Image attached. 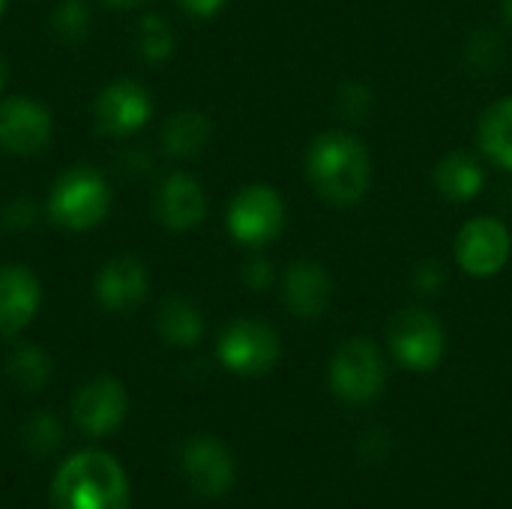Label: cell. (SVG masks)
I'll return each mask as SVG.
<instances>
[{
  "label": "cell",
  "mask_w": 512,
  "mask_h": 509,
  "mask_svg": "<svg viewBox=\"0 0 512 509\" xmlns=\"http://www.w3.org/2000/svg\"><path fill=\"white\" fill-rule=\"evenodd\" d=\"M306 174L324 201L336 207H354L369 192L372 159L363 141L351 132H324L306 153Z\"/></svg>",
  "instance_id": "6da1fadb"
},
{
  "label": "cell",
  "mask_w": 512,
  "mask_h": 509,
  "mask_svg": "<svg viewBox=\"0 0 512 509\" xmlns=\"http://www.w3.org/2000/svg\"><path fill=\"white\" fill-rule=\"evenodd\" d=\"M51 498L57 509H129V480L114 456L81 450L57 468Z\"/></svg>",
  "instance_id": "7a4b0ae2"
},
{
  "label": "cell",
  "mask_w": 512,
  "mask_h": 509,
  "mask_svg": "<svg viewBox=\"0 0 512 509\" xmlns=\"http://www.w3.org/2000/svg\"><path fill=\"white\" fill-rule=\"evenodd\" d=\"M111 210V189L105 177L87 165L69 168L48 195V216L66 231H90Z\"/></svg>",
  "instance_id": "3957f363"
},
{
  "label": "cell",
  "mask_w": 512,
  "mask_h": 509,
  "mask_svg": "<svg viewBox=\"0 0 512 509\" xmlns=\"http://www.w3.org/2000/svg\"><path fill=\"white\" fill-rule=\"evenodd\" d=\"M387 381V366L381 351L369 339H351L345 342L330 366V384L333 393L351 405L372 402Z\"/></svg>",
  "instance_id": "277c9868"
},
{
  "label": "cell",
  "mask_w": 512,
  "mask_h": 509,
  "mask_svg": "<svg viewBox=\"0 0 512 509\" xmlns=\"http://www.w3.org/2000/svg\"><path fill=\"white\" fill-rule=\"evenodd\" d=\"M219 360L234 375H264L279 360V339L270 324L255 318H237L219 336Z\"/></svg>",
  "instance_id": "5b68a950"
},
{
  "label": "cell",
  "mask_w": 512,
  "mask_h": 509,
  "mask_svg": "<svg viewBox=\"0 0 512 509\" xmlns=\"http://www.w3.org/2000/svg\"><path fill=\"white\" fill-rule=\"evenodd\" d=\"M285 204L270 186H246L228 207V231L243 246H264L282 234Z\"/></svg>",
  "instance_id": "8992f818"
},
{
  "label": "cell",
  "mask_w": 512,
  "mask_h": 509,
  "mask_svg": "<svg viewBox=\"0 0 512 509\" xmlns=\"http://www.w3.org/2000/svg\"><path fill=\"white\" fill-rule=\"evenodd\" d=\"M390 348L411 372H429L444 357V330L426 309H405L390 321Z\"/></svg>",
  "instance_id": "52a82bcc"
},
{
  "label": "cell",
  "mask_w": 512,
  "mask_h": 509,
  "mask_svg": "<svg viewBox=\"0 0 512 509\" xmlns=\"http://www.w3.org/2000/svg\"><path fill=\"white\" fill-rule=\"evenodd\" d=\"M510 231L504 222L477 216L456 237V261L468 276L486 279L507 267L510 261Z\"/></svg>",
  "instance_id": "ba28073f"
},
{
  "label": "cell",
  "mask_w": 512,
  "mask_h": 509,
  "mask_svg": "<svg viewBox=\"0 0 512 509\" xmlns=\"http://www.w3.org/2000/svg\"><path fill=\"white\" fill-rule=\"evenodd\" d=\"M54 132L51 114L30 96L0 99V150L12 156H33L48 147Z\"/></svg>",
  "instance_id": "9c48e42d"
},
{
  "label": "cell",
  "mask_w": 512,
  "mask_h": 509,
  "mask_svg": "<svg viewBox=\"0 0 512 509\" xmlns=\"http://www.w3.org/2000/svg\"><path fill=\"white\" fill-rule=\"evenodd\" d=\"M126 411H129L126 390L114 378L87 381L72 402V420L87 438H105L117 432L126 420Z\"/></svg>",
  "instance_id": "30bf717a"
},
{
  "label": "cell",
  "mask_w": 512,
  "mask_h": 509,
  "mask_svg": "<svg viewBox=\"0 0 512 509\" xmlns=\"http://www.w3.org/2000/svg\"><path fill=\"white\" fill-rule=\"evenodd\" d=\"M93 114H96L99 132L114 135V138H126L150 120L153 102H150V93L138 81L117 78L96 96Z\"/></svg>",
  "instance_id": "8fae6325"
},
{
  "label": "cell",
  "mask_w": 512,
  "mask_h": 509,
  "mask_svg": "<svg viewBox=\"0 0 512 509\" xmlns=\"http://www.w3.org/2000/svg\"><path fill=\"white\" fill-rule=\"evenodd\" d=\"M183 474L201 498H222L234 486V459L216 438H195L183 450Z\"/></svg>",
  "instance_id": "7c38bea8"
},
{
  "label": "cell",
  "mask_w": 512,
  "mask_h": 509,
  "mask_svg": "<svg viewBox=\"0 0 512 509\" xmlns=\"http://www.w3.org/2000/svg\"><path fill=\"white\" fill-rule=\"evenodd\" d=\"M42 306V285L21 264L0 267V336L21 333Z\"/></svg>",
  "instance_id": "4fadbf2b"
},
{
  "label": "cell",
  "mask_w": 512,
  "mask_h": 509,
  "mask_svg": "<svg viewBox=\"0 0 512 509\" xmlns=\"http://www.w3.org/2000/svg\"><path fill=\"white\" fill-rule=\"evenodd\" d=\"M156 216L171 231H189L207 216V195L201 183L183 171H174L162 180L156 192Z\"/></svg>",
  "instance_id": "5bb4252c"
},
{
  "label": "cell",
  "mask_w": 512,
  "mask_h": 509,
  "mask_svg": "<svg viewBox=\"0 0 512 509\" xmlns=\"http://www.w3.org/2000/svg\"><path fill=\"white\" fill-rule=\"evenodd\" d=\"M144 294H147V270L132 255L111 258L96 279V297L108 312H132L144 300Z\"/></svg>",
  "instance_id": "9a60e30c"
},
{
  "label": "cell",
  "mask_w": 512,
  "mask_h": 509,
  "mask_svg": "<svg viewBox=\"0 0 512 509\" xmlns=\"http://www.w3.org/2000/svg\"><path fill=\"white\" fill-rule=\"evenodd\" d=\"M333 297L330 276L315 261H294L285 273V303L300 318H318Z\"/></svg>",
  "instance_id": "2e32d148"
},
{
  "label": "cell",
  "mask_w": 512,
  "mask_h": 509,
  "mask_svg": "<svg viewBox=\"0 0 512 509\" xmlns=\"http://www.w3.org/2000/svg\"><path fill=\"white\" fill-rule=\"evenodd\" d=\"M483 168L471 153H450L435 168V186L447 201L465 204L474 201L483 192Z\"/></svg>",
  "instance_id": "e0dca14e"
},
{
  "label": "cell",
  "mask_w": 512,
  "mask_h": 509,
  "mask_svg": "<svg viewBox=\"0 0 512 509\" xmlns=\"http://www.w3.org/2000/svg\"><path fill=\"white\" fill-rule=\"evenodd\" d=\"M156 330L159 336L168 342V345H177V348H192L201 342L204 336V318L201 312L183 300V297H168L159 312H156Z\"/></svg>",
  "instance_id": "ac0fdd59"
},
{
  "label": "cell",
  "mask_w": 512,
  "mask_h": 509,
  "mask_svg": "<svg viewBox=\"0 0 512 509\" xmlns=\"http://www.w3.org/2000/svg\"><path fill=\"white\" fill-rule=\"evenodd\" d=\"M210 141V120L201 111H177L162 126V147L168 156H198Z\"/></svg>",
  "instance_id": "d6986e66"
},
{
  "label": "cell",
  "mask_w": 512,
  "mask_h": 509,
  "mask_svg": "<svg viewBox=\"0 0 512 509\" xmlns=\"http://www.w3.org/2000/svg\"><path fill=\"white\" fill-rule=\"evenodd\" d=\"M480 144L483 150L512 171V96L498 99L480 120Z\"/></svg>",
  "instance_id": "ffe728a7"
},
{
  "label": "cell",
  "mask_w": 512,
  "mask_h": 509,
  "mask_svg": "<svg viewBox=\"0 0 512 509\" xmlns=\"http://www.w3.org/2000/svg\"><path fill=\"white\" fill-rule=\"evenodd\" d=\"M6 372L21 390L36 393L51 381V357L36 345H21L9 354Z\"/></svg>",
  "instance_id": "44dd1931"
},
{
  "label": "cell",
  "mask_w": 512,
  "mask_h": 509,
  "mask_svg": "<svg viewBox=\"0 0 512 509\" xmlns=\"http://www.w3.org/2000/svg\"><path fill=\"white\" fill-rule=\"evenodd\" d=\"M21 438H24L30 453L51 456L63 444V423L51 411H36L33 417H27V423L21 429Z\"/></svg>",
  "instance_id": "7402d4cb"
},
{
  "label": "cell",
  "mask_w": 512,
  "mask_h": 509,
  "mask_svg": "<svg viewBox=\"0 0 512 509\" xmlns=\"http://www.w3.org/2000/svg\"><path fill=\"white\" fill-rule=\"evenodd\" d=\"M51 30L63 42H81L90 30V9L84 0H63L51 15Z\"/></svg>",
  "instance_id": "603a6c76"
},
{
  "label": "cell",
  "mask_w": 512,
  "mask_h": 509,
  "mask_svg": "<svg viewBox=\"0 0 512 509\" xmlns=\"http://www.w3.org/2000/svg\"><path fill=\"white\" fill-rule=\"evenodd\" d=\"M141 57L147 63H162L171 57L174 51V36L168 30V24L159 15H144L141 18V39H138Z\"/></svg>",
  "instance_id": "cb8c5ba5"
},
{
  "label": "cell",
  "mask_w": 512,
  "mask_h": 509,
  "mask_svg": "<svg viewBox=\"0 0 512 509\" xmlns=\"http://www.w3.org/2000/svg\"><path fill=\"white\" fill-rule=\"evenodd\" d=\"M36 219H39V204H36L33 198L21 195V198H15L12 204H6L0 222H3V228H9V231H27V228L36 225Z\"/></svg>",
  "instance_id": "d4e9b609"
},
{
  "label": "cell",
  "mask_w": 512,
  "mask_h": 509,
  "mask_svg": "<svg viewBox=\"0 0 512 509\" xmlns=\"http://www.w3.org/2000/svg\"><path fill=\"white\" fill-rule=\"evenodd\" d=\"M243 282H246L252 291H264V288L273 282V267H270V261L252 258V261L243 267Z\"/></svg>",
  "instance_id": "484cf974"
},
{
  "label": "cell",
  "mask_w": 512,
  "mask_h": 509,
  "mask_svg": "<svg viewBox=\"0 0 512 509\" xmlns=\"http://www.w3.org/2000/svg\"><path fill=\"white\" fill-rule=\"evenodd\" d=\"M345 96H348V99H342V108H345V114H351V117H357V108H354V105H360L363 114H366L369 105H372L369 90H366L363 84H348V87H345Z\"/></svg>",
  "instance_id": "4316f807"
},
{
  "label": "cell",
  "mask_w": 512,
  "mask_h": 509,
  "mask_svg": "<svg viewBox=\"0 0 512 509\" xmlns=\"http://www.w3.org/2000/svg\"><path fill=\"white\" fill-rule=\"evenodd\" d=\"M183 12L195 15V18H213L228 0H177Z\"/></svg>",
  "instance_id": "83f0119b"
},
{
  "label": "cell",
  "mask_w": 512,
  "mask_h": 509,
  "mask_svg": "<svg viewBox=\"0 0 512 509\" xmlns=\"http://www.w3.org/2000/svg\"><path fill=\"white\" fill-rule=\"evenodd\" d=\"M441 282H444V273H438L435 264H423V267L417 270V285L423 288V294H432Z\"/></svg>",
  "instance_id": "f1b7e54d"
},
{
  "label": "cell",
  "mask_w": 512,
  "mask_h": 509,
  "mask_svg": "<svg viewBox=\"0 0 512 509\" xmlns=\"http://www.w3.org/2000/svg\"><path fill=\"white\" fill-rule=\"evenodd\" d=\"M105 6H111V9H132V6H141V3H147V0H102Z\"/></svg>",
  "instance_id": "f546056e"
},
{
  "label": "cell",
  "mask_w": 512,
  "mask_h": 509,
  "mask_svg": "<svg viewBox=\"0 0 512 509\" xmlns=\"http://www.w3.org/2000/svg\"><path fill=\"white\" fill-rule=\"evenodd\" d=\"M6 84H9V66H6V60L0 57V93L6 90Z\"/></svg>",
  "instance_id": "4dcf8cb0"
},
{
  "label": "cell",
  "mask_w": 512,
  "mask_h": 509,
  "mask_svg": "<svg viewBox=\"0 0 512 509\" xmlns=\"http://www.w3.org/2000/svg\"><path fill=\"white\" fill-rule=\"evenodd\" d=\"M504 21L512 27V0H504Z\"/></svg>",
  "instance_id": "1f68e13d"
},
{
  "label": "cell",
  "mask_w": 512,
  "mask_h": 509,
  "mask_svg": "<svg viewBox=\"0 0 512 509\" xmlns=\"http://www.w3.org/2000/svg\"><path fill=\"white\" fill-rule=\"evenodd\" d=\"M3 9H6V0H0V15H3Z\"/></svg>",
  "instance_id": "d6a6232c"
}]
</instances>
